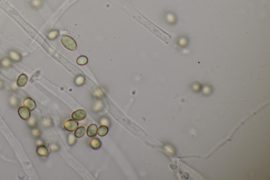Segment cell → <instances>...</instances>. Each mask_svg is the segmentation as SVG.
<instances>
[{
	"label": "cell",
	"instance_id": "cell-19",
	"mask_svg": "<svg viewBox=\"0 0 270 180\" xmlns=\"http://www.w3.org/2000/svg\"><path fill=\"white\" fill-rule=\"evenodd\" d=\"M68 144L70 146H73L76 143V138H75V136H74L73 134H70L68 136Z\"/></svg>",
	"mask_w": 270,
	"mask_h": 180
},
{
	"label": "cell",
	"instance_id": "cell-1",
	"mask_svg": "<svg viewBox=\"0 0 270 180\" xmlns=\"http://www.w3.org/2000/svg\"><path fill=\"white\" fill-rule=\"evenodd\" d=\"M61 42L67 49L70 50H75L77 49V44L72 38L68 36H63L61 38Z\"/></svg>",
	"mask_w": 270,
	"mask_h": 180
},
{
	"label": "cell",
	"instance_id": "cell-17",
	"mask_svg": "<svg viewBox=\"0 0 270 180\" xmlns=\"http://www.w3.org/2000/svg\"><path fill=\"white\" fill-rule=\"evenodd\" d=\"M77 62L79 65H85L88 63V58L84 55H81L77 59Z\"/></svg>",
	"mask_w": 270,
	"mask_h": 180
},
{
	"label": "cell",
	"instance_id": "cell-4",
	"mask_svg": "<svg viewBox=\"0 0 270 180\" xmlns=\"http://www.w3.org/2000/svg\"><path fill=\"white\" fill-rule=\"evenodd\" d=\"M18 114L22 119L27 120L31 116L30 110L25 106H21L18 108Z\"/></svg>",
	"mask_w": 270,
	"mask_h": 180
},
{
	"label": "cell",
	"instance_id": "cell-10",
	"mask_svg": "<svg viewBox=\"0 0 270 180\" xmlns=\"http://www.w3.org/2000/svg\"><path fill=\"white\" fill-rule=\"evenodd\" d=\"M12 61L8 57L4 58L0 60V67L3 68H9L12 66Z\"/></svg>",
	"mask_w": 270,
	"mask_h": 180
},
{
	"label": "cell",
	"instance_id": "cell-8",
	"mask_svg": "<svg viewBox=\"0 0 270 180\" xmlns=\"http://www.w3.org/2000/svg\"><path fill=\"white\" fill-rule=\"evenodd\" d=\"M28 77L25 73H22L19 76L16 81V85L18 87H24L27 83Z\"/></svg>",
	"mask_w": 270,
	"mask_h": 180
},
{
	"label": "cell",
	"instance_id": "cell-11",
	"mask_svg": "<svg viewBox=\"0 0 270 180\" xmlns=\"http://www.w3.org/2000/svg\"><path fill=\"white\" fill-rule=\"evenodd\" d=\"M89 145L92 149L98 150L101 146V142L97 138H92L89 141Z\"/></svg>",
	"mask_w": 270,
	"mask_h": 180
},
{
	"label": "cell",
	"instance_id": "cell-16",
	"mask_svg": "<svg viewBox=\"0 0 270 180\" xmlns=\"http://www.w3.org/2000/svg\"><path fill=\"white\" fill-rule=\"evenodd\" d=\"M108 128L107 126L102 125L98 129L97 133L100 136H104L108 133Z\"/></svg>",
	"mask_w": 270,
	"mask_h": 180
},
{
	"label": "cell",
	"instance_id": "cell-24",
	"mask_svg": "<svg viewBox=\"0 0 270 180\" xmlns=\"http://www.w3.org/2000/svg\"><path fill=\"white\" fill-rule=\"evenodd\" d=\"M4 83H3V81L2 80H0V89H2L4 88Z\"/></svg>",
	"mask_w": 270,
	"mask_h": 180
},
{
	"label": "cell",
	"instance_id": "cell-18",
	"mask_svg": "<svg viewBox=\"0 0 270 180\" xmlns=\"http://www.w3.org/2000/svg\"><path fill=\"white\" fill-rule=\"evenodd\" d=\"M41 125L44 127H49L51 126L52 122L49 118H44L41 120Z\"/></svg>",
	"mask_w": 270,
	"mask_h": 180
},
{
	"label": "cell",
	"instance_id": "cell-6",
	"mask_svg": "<svg viewBox=\"0 0 270 180\" xmlns=\"http://www.w3.org/2000/svg\"><path fill=\"white\" fill-rule=\"evenodd\" d=\"M97 126L94 124H92L89 125L87 129V135L89 138H94L97 134Z\"/></svg>",
	"mask_w": 270,
	"mask_h": 180
},
{
	"label": "cell",
	"instance_id": "cell-2",
	"mask_svg": "<svg viewBox=\"0 0 270 180\" xmlns=\"http://www.w3.org/2000/svg\"><path fill=\"white\" fill-rule=\"evenodd\" d=\"M64 127L68 131H75L78 127V123L74 119H68L64 123Z\"/></svg>",
	"mask_w": 270,
	"mask_h": 180
},
{
	"label": "cell",
	"instance_id": "cell-7",
	"mask_svg": "<svg viewBox=\"0 0 270 180\" xmlns=\"http://www.w3.org/2000/svg\"><path fill=\"white\" fill-rule=\"evenodd\" d=\"M36 152L37 154L41 157H48L49 154L48 149L44 145L37 147Z\"/></svg>",
	"mask_w": 270,
	"mask_h": 180
},
{
	"label": "cell",
	"instance_id": "cell-15",
	"mask_svg": "<svg viewBox=\"0 0 270 180\" xmlns=\"http://www.w3.org/2000/svg\"><path fill=\"white\" fill-rule=\"evenodd\" d=\"M30 133L31 136L36 140L37 138H40L41 135V130L38 127H34V128H31Z\"/></svg>",
	"mask_w": 270,
	"mask_h": 180
},
{
	"label": "cell",
	"instance_id": "cell-22",
	"mask_svg": "<svg viewBox=\"0 0 270 180\" xmlns=\"http://www.w3.org/2000/svg\"><path fill=\"white\" fill-rule=\"evenodd\" d=\"M58 36V32L56 31H53L49 33L48 34V37L49 39H53L56 38V37Z\"/></svg>",
	"mask_w": 270,
	"mask_h": 180
},
{
	"label": "cell",
	"instance_id": "cell-14",
	"mask_svg": "<svg viewBox=\"0 0 270 180\" xmlns=\"http://www.w3.org/2000/svg\"><path fill=\"white\" fill-rule=\"evenodd\" d=\"M85 133V128L84 126H80L77 127L75 131V136L77 138H82Z\"/></svg>",
	"mask_w": 270,
	"mask_h": 180
},
{
	"label": "cell",
	"instance_id": "cell-3",
	"mask_svg": "<svg viewBox=\"0 0 270 180\" xmlns=\"http://www.w3.org/2000/svg\"><path fill=\"white\" fill-rule=\"evenodd\" d=\"M71 117L74 120H81L87 117V112L83 110H78L72 114Z\"/></svg>",
	"mask_w": 270,
	"mask_h": 180
},
{
	"label": "cell",
	"instance_id": "cell-5",
	"mask_svg": "<svg viewBox=\"0 0 270 180\" xmlns=\"http://www.w3.org/2000/svg\"><path fill=\"white\" fill-rule=\"evenodd\" d=\"M23 105L30 111H32L36 108V101L30 97L26 98L23 101Z\"/></svg>",
	"mask_w": 270,
	"mask_h": 180
},
{
	"label": "cell",
	"instance_id": "cell-12",
	"mask_svg": "<svg viewBox=\"0 0 270 180\" xmlns=\"http://www.w3.org/2000/svg\"><path fill=\"white\" fill-rule=\"evenodd\" d=\"M9 58L12 62H19L21 60V55L16 51H11L9 52Z\"/></svg>",
	"mask_w": 270,
	"mask_h": 180
},
{
	"label": "cell",
	"instance_id": "cell-23",
	"mask_svg": "<svg viewBox=\"0 0 270 180\" xmlns=\"http://www.w3.org/2000/svg\"><path fill=\"white\" fill-rule=\"evenodd\" d=\"M36 145H37V147L40 146H41V145H44V141H43L42 139H41L40 138H39L36 139Z\"/></svg>",
	"mask_w": 270,
	"mask_h": 180
},
{
	"label": "cell",
	"instance_id": "cell-13",
	"mask_svg": "<svg viewBox=\"0 0 270 180\" xmlns=\"http://www.w3.org/2000/svg\"><path fill=\"white\" fill-rule=\"evenodd\" d=\"M27 124L30 129L38 127V122L36 117L34 116H30V118L27 119Z\"/></svg>",
	"mask_w": 270,
	"mask_h": 180
},
{
	"label": "cell",
	"instance_id": "cell-21",
	"mask_svg": "<svg viewBox=\"0 0 270 180\" xmlns=\"http://www.w3.org/2000/svg\"><path fill=\"white\" fill-rule=\"evenodd\" d=\"M100 124L102 125L105 126H109L110 125V121L107 118H102L100 120Z\"/></svg>",
	"mask_w": 270,
	"mask_h": 180
},
{
	"label": "cell",
	"instance_id": "cell-20",
	"mask_svg": "<svg viewBox=\"0 0 270 180\" xmlns=\"http://www.w3.org/2000/svg\"><path fill=\"white\" fill-rule=\"evenodd\" d=\"M85 79L84 77L80 76L76 78L75 80V83L77 85H81L85 82Z\"/></svg>",
	"mask_w": 270,
	"mask_h": 180
},
{
	"label": "cell",
	"instance_id": "cell-9",
	"mask_svg": "<svg viewBox=\"0 0 270 180\" xmlns=\"http://www.w3.org/2000/svg\"><path fill=\"white\" fill-rule=\"evenodd\" d=\"M20 101L18 98L14 95H11L9 99V104L10 107L13 108H16L20 106Z\"/></svg>",
	"mask_w": 270,
	"mask_h": 180
}]
</instances>
